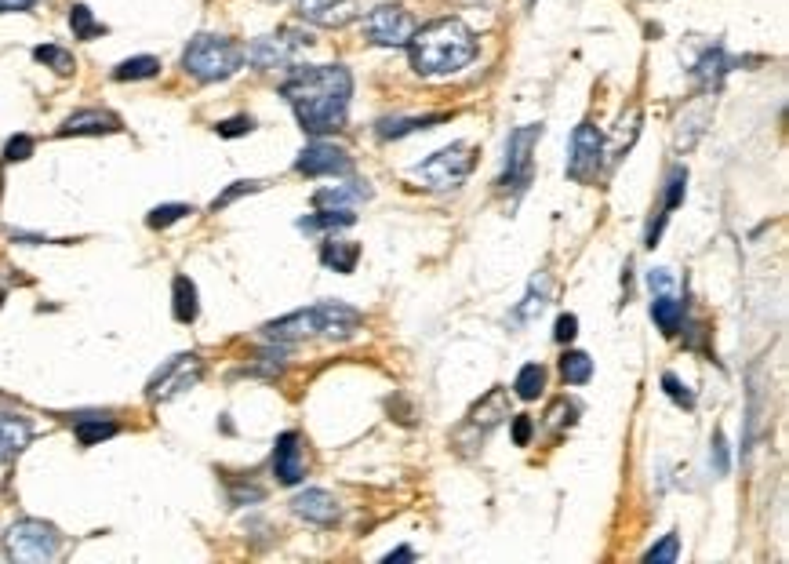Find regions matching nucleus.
Returning <instances> with one entry per match:
<instances>
[{"label": "nucleus", "instance_id": "f257e3e1", "mask_svg": "<svg viewBox=\"0 0 789 564\" xmlns=\"http://www.w3.org/2000/svg\"><path fill=\"white\" fill-rule=\"evenodd\" d=\"M280 95L291 102L302 128L310 135H324L346 124L353 77L346 66H299L280 84Z\"/></svg>", "mask_w": 789, "mask_h": 564}, {"label": "nucleus", "instance_id": "f03ea898", "mask_svg": "<svg viewBox=\"0 0 789 564\" xmlns=\"http://www.w3.org/2000/svg\"><path fill=\"white\" fill-rule=\"evenodd\" d=\"M411 66L422 77H448L477 59V41L462 19H437L411 33Z\"/></svg>", "mask_w": 789, "mask_h": 564}, {"label": "nucleus", "instance_id": "7ed1b4c3", "mask_svg": "<svg viewBox=\"0 0 789 564\" xmlns=\"http://www.w3.org/2000/svg\"><path fill=\"white\" fill-rule=\"evenodd\" d=\"M360 324H364V317L353 306L317 303L310 310H295L288 317H280V321H270L262 328V335L273 339V343H295V339H313V335H331V339L339 335V339H346V335L357 332Z\"/></svg>", "mask_w": 789, "mask_h": 564}, {"label": "nucleus", "instance_id": "20e7f679", "mask_svg": "<svg viewBox=\"0 0 789 564\" xmlns=\"http://www.w3.org/2000/svg\"><path fill=\"white\" fill-rule=\"evenodd\" d=\"M240 62H244V48L226 37H215V33H200L193 37L186 55H182V66L190 77L204 84H215V81H226L233 73L240 70Z\"/></svg>", "mask_w": 789, "mask_h": 564}, {"label": "nucleus", "instance_id": "39448f33", "mask_svg": "<svg viewBox=\"0 0 789 564\" xmlns=\"http://www.w3.org/2000/svg\"><path fill=\"white\" fill-rule=\"evenodd\" d=\"M4 546H8L11 561H22V564H40V561H51V557L62 550V535L55 524L48 521H37V517H22L8 528L4 535Z\"/></svg>", "mask_w": 789, "mask_h": 564}, {"label": "nucleus", "instance_id": "423d86ee", "mask_svg": "<svg viewBox=\"0 0 789 564\" xmlns=\"http://www.w3.org/2000/svg\"><path fill=\"white\" fill-rule=\"evenodd\" d=\"M539 135L542 128L539 124H524V128H517L510 135V142H506V172H502V190L506 193H524L531 186V175H535V146H539Z\"/></svg>", "mask_w": 789, "mask_h": 564}, {"label": "nucleus", "instance_id": "0eeeda50", "mask_svg": "<svg viewBox=\"0 0 789 564\" xmlns=\"http://www.w3.org/2000/svg\"><path fill=\"white\" fill-rule=\"evenodd\" d=\"M473 164H477V157H473L470 146H466V142H455L448 150L433 153L430 161H422L419 168H415V175L430 182L433 190H451V186H459V182L473 172Z\"/></svg>", "mask_w": 789, "mask_h": 564}, {"label": "nucleus", "instance_id": "6e6552de", "mask_svg": "<svg viewBox=\"0 0 789 564\" xmlns=\"http://www.w3.org/2000/svg\"><path fill=\"white\" fill-rule=\"evenodd\" d=\"M200 375H204V364H200L197 353H179V357L160 364V372L146 386V397L150 401H171V397L193 390L200 383Z\"/></svg>", "mask_w": 789, "mask_h": 564}, {"label": "nucleus", "instance_id": "1a4fd4ad", "mask_svg": "<svg viewBox=\"0 0 789 564\" xmlns=\"http://www.w3.org/2000/svg\"><path fill=\"white\" fill-rule=\"evenodd\" d=\"M310 44H313L310 33L280 30L277 37H259V41L244 51V59H248L255 70H284V66H291L295 55H299L302 48H310Z\"/></svg>", "mask_w": 789, "mask_h": 564}, {"label": "nucleus", "instance_id": "9d476101", "mask_svg": "<svg viewBox=\"0 0 789 564\" xmlns=\"http://www.w3.org/2000/svg\"><path fill=\"white\" fill-rule=\"evenodd\" d=\"M415 30H419V26L411 19V11L400 8V4H379V8L368 11V19H364V33H368L375 44H382V48H408Z\"/></svg>", "mask_w": 789, "mask_h": 564}, {"label": "nucleus", "instance_id": "9b49d317", "mask_svg": "<svg viewBox=\"0 0 789 564\" xmlns=\"http://www.w3.org/2000/svg\"><path fill=\"white\" fill-rule=\"evenodd\" d=\"M600 157H604V135L593 121H582L571 135V157H568V179L571 182H590L600 172Z\"/></svg>", "mask_w": 789, "mask_h": 564}, {"label": "nucleus", "instance_id": "f8f14e48", "mask_svg": "<svg viewBox=\"0 0 789 564\" xmlns=\"http://www.w3.org/2000/svg\"><path fill=\"white\" fill-rule=\"evenodd\" d=\"M295 172L299 175H350L353 172V157L335 142H310L306 150L299 153L295 161Z\"/></svg>", "mask_w": 789, "mask_h": 564}, {"label": "nucleus", "instance_id": "ddd939ff", "mask_svg": "<svg viewBox=\"0 0 789 564\" xmlns=\"http://www.w3.org/2000/svg\"><path fill=\"white\" fill-rule=\"evenodd\" d=\"M273 477L280 484H299L306 477V452H302V437L295 430L277 437L273 448Z\"/></svg>", "mask_w": 789, "mask_h": 564}, {"label": "nucleus", "instance_id": "4468645a", "mask_svg": "<svg viewBox=\"0 0 789 564\" xmlns=\"http://www.w3.org/2000/svg\"><path fill=\"white\" fill-rule=\"evenodd\" d=\"M291 510H295L302 521L320 524V528H331V524L342 517L339 499H335L331 492H324V488H306V492H299L295 499H291Z\"/></svg>", "mask_w": 789, "mask_h": 564}, {"label": "nucleus", "instance_id": "2eb2a0df", "mask_svg": "<svg viewBox=\"0 0 789 564\" xmlns=\"http://www.w3.org/2000/svg\"><path fill=\"white\" fill-rule=\"evenodd\" d=\"M295 11L313 26L335 30V26H346L357 15V0H295Z\"/></svg>", "mask_w": 789, "mask_h": 564}, {"label": "nucleus", "instance_id": "dca6fc26", "mask_svg": "<svg viewBox=\"0 0 789 564\" xmlns=\"http://www.w3.org/2000/svg\"><path fill=\"white\" fill-rule=\"evenodd\" d=\"M37 437V426L26 419V415H15V412H0V459L8 463V459H19L30 441Z\"/></svg>", "mask_w": 789, "mask_h": 564}, {"label": "nucleus", "instance_id": "f3484780", "mask_svg": "<svg viewBox=\"0 0 789 564\" xmlns=\"http://www.w3.org/2000/svg\"><path fill=\"white\" fill-rule=\"evenodd\" d=\"M502 419H510V401H506V390H491L488 397H484V401H480L477 408L466 415V430H477V434L484 437L488 430H495Z\"/></svg>", "mask_w": 789, "mask_h": 564}, {"label": "nucleus", "instance_id": "a211bd4d", "mask_svg": "<svg viewBox=\"0 0 789 564\" xmlns=\"http://www.w3.org/2000/svg\"><path fill=\"white\" fill-rule=\"evenodd\" d=\"M124 124H120L117 113H106V110H80L73 113L70 121H62L59 135H113V131H120Z\"/></svg>", "mask_w": 789, "mask_h": 564}, {"label": "nucleus", "instance_id": "6ab92c4d", "mask_svg": "<svg viewBox=\"0 0 789 564\" xmlns=\"http://www.w3.org/2000/svg\"><path fill=\"white\" fill-rule=\"evenodd\" d=\"M728 70H731L728 55H724L720 48H710L699 62H695L691 77H695V88L699 91H717L720 84H724V77H728Z\"/></svg>", "mask_w": 789, "mask_h": 564}, {"label": "nucleus", "instance_id": "aec40b11", "mask_svg": "<svg viewBox=\"0 0 789 564\" xmlns=\"http://www.w3.org/2000/svg\"><path fill=\"white\" fill-rule=\"evenodd\" d=\"M684 186H688V168H684V164H673L670 179H666V201H662V215H659V222H655V226L648 230V248H655V241H659V233H662V222L670 219L673 208L684 201Z\"/></svg>", "mask_w": 789, "mask_h": 564}, {"label": "nucleus", "instance_id": "412c9836", "mask_svg": "<svg viewBox=\"0 0 789 564\" xmlns=\"http://www.w3.org/2000/svg\"><path fill=\"white\" fill-rule=\"evenodd\" d=\"M320 262L335 273H353L360 262V244L353 241H328L320 248Z\"/></svg>", "mask_w": 789, "mask_h": 564}, {"label": "nucleus", "instance_id": "4be33fe9", "mask_svg": "<svg viewBox=\"0 0 789 564\" xmlns=\"http://www.w3.org/2000/svg\"><path fill=\"white\" fill-rule=\"evenodd\" d=\"M364 197H371L368 182H346V186H328V190H317L313 193V204L317 208H346V204L353 201H364Z\"/></svg>", "mask_w": 789, "mask_h": 564}, {"label": "nucleus", "instance_id": "5701e85b", "mask_svg": "<svg viewBox=\"0 0 789 564\" xmlns=\"http://www.w3.org/2000/svg\"><path fill=\"white\" fill-rule=\"evenodd\" d=\"M651 317H655V324H659L666 335H677L680 321H684V303H680L677 295L659 292L655 295V303H651Z\"/></svg>", "mask_w": 789, "mask_h": 564}, {"label": "nucleus", "instance_id": "b1692460", "mask_svg": "<svg viewBox=\"0 0 789 564\" xmlns=\"http://www.w3.org/2000/svg\"><path fill=\"white\" fill-rule=\"evenodd\" d=\"M171 299H175V306H171L175 321H182V324L197 321L200 303H197V288H193L190 277H175V284H171Z\"/></svg>", "mask_w": 789, "mask_h": 564}, {"label": "nucleus", "instance_id": "393cba45", "mask_svg": "<svg viewBox=\"0 0 789 564\" xmlns=\"http://www.w3.org/2000/svg\"><path fill=\"white\" fill-rule=\"evenodd\" d=\"M448 117L444 113H433V117H397V121H379V139H400V135H411L419 128H433V124H444Z\"/></svg>", "mask_w": 789, "mask_h": 564}, {"label": "nucleus", "instance_id": "a878e982", "mask_svg": "<svg viewBox=\"0 0 789 564\" xmlns=\"http://www.w3.org/2000/svg\"><path fill=\"white\" fill-rule=\"evenodd\" d=\"M560 375H564V383H571V386L590 383V375H593L590 353L568 350V353H564V357H560Z\"/></svg>", "mask_w": 789, "mask_h": 564}, {"label": "nucleus", "instance_id": "bb28decb", "mask_svg": "<svg viewBox=\"0 0 789 564\" xmlns=\"http://www.w3.org/2000/svg\"><path fill=\"white\" fill-rule=\"evenodd\" d=\"M160 73V62L153 55H135V59L120 62L113 70V81H150Z\"/></svg>", "mask_w": 789, "mask_h": 564}, {"label": "nucleus", "instance_id": "cd10ccee", "mask_svg": "<svg viewBox=\"0 0 789 564\" xmlns=\"http://www.w3.org/2000/svg\"><path fill=\"white\" fill-rule=\"evenodd\" d=\"M353 222H357V215H353L350 208H331V212L299 219V230H346Z\"/></svg>", "mask_w": 789, "mask_h": 564}, {"label": "nucleus", "instance_id": "c85d7f7f", "mask_svg": "<svg viewBox=\"0 0 789 564\" xmlns=\"http://www.w3.org/2000/svg\"><path fill=\"white\" fill-rule=\"evenodd\" d=\"M542 386H546V368H542V364H524L517 375V383H513V390H517L520 401H535L542 393Z\"/></svg>", "mask_w": 789, "mask_h": 564}, {"label": "nucleus", "instance_id": "c756f323", "mask_svg": "<svg viewBox=\"0 0 789 564\" xmlns=\"http://www.w3.org/2000/svg\"><path fill=\"white\" fill-rule=\"evenodd\" d=\"M70 30L77 41H91V37H102L106 33V26H102L95 15H91V8H84V4H73L70 8Z\"/></svg>", "mask_w": 789, "mask_h": 564}, {"label": "nucleus", "instance_id": "7c9ffc66", "mask_svg": "<svg viewBox=\"0 0 789 564\" xmlns=\"http://www.w3.org/2000/svg\"><path fill=\"white\" fill-rule=\"evenodd\" d=\"M113 434H117V423H113V419H80L77 423V441L84 444V448H91V444H99V441H110Z\"/></svg>", "mask_w": 789, "mask_h": 564}, {"label": "nucleus", "instance_id": "2f4dec72", "mask_svg": "<svg viewBox=\"0 0 789 564\" xmlns=\"http://www.w3.org/2000/svg\"><path fill=\"white\" fill-rule=\"evenodd\" d=\"M33 59L51 66V70L62 73V77H70L73 73V55L66 48H59V44H40V48L33 51Z\"/></svg>", "mask_w": 789, "mask_h": 564}, {"label": "nucleus", "instance_id": "473e14b6", "mask_svg": "<svg viewBox=\"0 0 789 564\" xmlns=\"http://www.w3.org/2000/svg\"><path fill=\"white\" fill-rule=\"evenodd\" d=\"M182 215H190V204H160V208H153V212L146 215V222H150L153 230H164L171 222H179Z\"/></svg>", "mask_w": 789, "mask_h": 564}, {"label": "nucleus", "instance_id": "72a5a7b5", "mask_svg": "<svg viewBox=\"0 0 789 564\" xmlns=\"http://www.w3.org/2000/svg\"><path fill=\"white\" fill-rule=\"evenodd\" d=\"M677 554H680V539L677 535H666L659 546H651L648 554H644V561H651V564H673L677 561Z\"/></svg>", "mask_w": 789, "mask_h": 564}, {"label": "nucleus", "instance_id": "f704fd0d", "mask_svg": "<svg viewBox=\"0 0 789 564\" xmlns=\"http://www.w3.org/2000/svg\"><path fill=\"white\" fill-rule=\"evenodd\" d=\"M33 150H37V142H33L30 135H15V139H8V146H4V161L8 164L26 161V157H33Z\"/></svg>", "mask_w": 789, "mask_h": 564}, {"label": "nucleus", "instance_id": "c9c22d12", "mask_svg": "<svg viewBox=\"0 0 789 564\" xmlns=\"http://www.w3.org/2000/svg\"><path fill=\"white\" fill-rule=\"evenodd\" d=\"M542 306H546V288H542V292H535V284H531L528 299L517 306V313H513V317H517V321H531L535 313H542Z\"/></svg>", "mask_w": 789, "mask_h": 564}, {"label": "nucleus", "instance_id": "e433bc0d", "mask_svg": "<svg viewBox=\"0 0 789 564\" xmlns=\"http://www.w3.org/2000/svg\"><path fill=\"white\" fill-rule=\"evenodd\" d=\"M255 190H262V182H233V186L222 193V197H215V204H211V208H215V212H222V208H226L230 201H237V197H244V193H255Z\"/></svg>", "mask_w": 789, "mask_h": 564}, {"label": "nucleus", "instance_id": "4c0bfd02", "mask_svg": "<svg viewBox=\"0 0 789 564\" xmlns=\"http://www.w3.org/2000/svg\"><path fill=\"white\" fill-rule=\"evenodd\" d=\"M662 386H666V393H670V397H673L677 404H684V408H691V404H695V393H691L688 386L680 383L677 375H662Z\"/></svg>", "mask_w": 789, "mask_h": 564}, {"label": "nucleus", "instance_id": "58836bf2", "mask_svg": "<svg viewBox=\"0 0 789 564\" xmlns=\"http://www.w3.org/2000/svg\"><path fill=\"white\" fill-rule=\"evenodd\" d=\"M575 335H579V317H575V313H560L557 328H553V339H557V343H571Z\"/></svg>", "mask_w": 789, "mask_h": 564}, {"label": "nucleus", "instance_id": "ea45409f", "mask_svg": "<svg viewBox=\"0 0 789 564\" xmlns=\"http://www.w3.org/2000/svg\"><path fill=\"white\" fill-rule=\"evenodd\" d=\"M251 128H255V121H251V117H230V121L215 124V131H219L222 139H237V135H248Z\"/></svg>", "mask_w": 789, "mask_h": 564}, {"label": "nucleus", "instance_id": "a19ab883", "mask_svg": "<svg viewBox=\"0 0 789 564\" xmlns=\"http://www.w3.org/2000/svg\"><path fill=\"white\" fill-rule=\"evenodd\" d=\"M710 463L717 466V474H728V444H724V434H713Z\"/></svg>", "mask_w": 789, "mask_h": 564}, {"label": "nucleus", "instance_id": "79ce46f5", "mask_svg": "<svg viewBox=\"0 0 789 564\" xmlns=\"http://www.w3.org/2000/svg\"><path fill=\"white\" fill-rule=\"evenodd\" d=\"M531 434H535L531 419H528V415H517V419H513V441H517L520 448H524V444L531 441Z\"/></svg>", "mask_w": 789, "mask_h": 564}, {"label": "nucleus", "instance_id": "37998d69", "mask_svg": "<svg viewBox=\"0 0 789 564\" xmlns=\"http://www.w3.org/2000/svg\"><path fill=\"white\" fill-rule=\"evenodd\" d=\"M648 284H651V292H670V270H651V277H648Z\"/></svg>", "mask_w": 789, "mask_h": 564}, {"label": "nucleus", "instance_id": "c03bdc74", "mask_svg": "<svg viewBox=\"0 0 789 564\" xmlns=\"http://www.w3.org/2000/svg\"><path fill=\"white\" fill-rule=\"evenodd\" d=\"M37 0H0V11H26L33 8Z\"/></svg>", "mask_w": 789, "mask_h": 564}, {"label": "nucleus", "instance_id": "a18cd8bd", "mask_svg": "<svg viewBox=\"0 0 789 564\" xmlns=\"http://www.w3.org/2000/svg\"><path fill=\"white\" fill-rule=\"evenodd\" d=\"M411 557H415V554H411L408 546H404V550H393V554H390V557H386V561H390V564H393V561H411Z\"/></svg>", "mask_w": 789, "mask_h": 564}, {"label": "nucleus", "instance_id": "49530a36", "mask_svg": "<svg viewBox=\"0 0 789 564\" xmlns=\"http://www.w3.org/2000/svg\"><path fill=\"white\" fill-rule=\"evenodd\" d=\"M0 303H4V292H0Z\"/></svg>", "mask_w": 789, "mask_h": 564}, {"label": "nucleus", "instance_id": "de8ad7c7", "mask_svg": "<svg viewBox=\"0 0 789 564\" xmlns=\"http://www.w3.org/2000/svg\"><path fill=\"white\" fill-rule=\"evenodd\" d=\"M528 4H535V0H528Z\"/></svg>", "mask_w": 789, "mask_h": 564}]
</instances>
